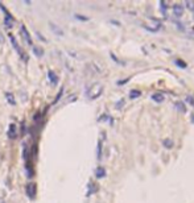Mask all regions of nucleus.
Returning <instances> with one entry per match:
<instances>
[{
  "instance_id": "nucleus-1",
  "label": "nucleus",
  "mask_w": 194,
  "mask_h": 203,
  "mask_svg": "<svg viewBox=\"0 0 194 203\" xmlns=\"http://www.w3.org/2000/svg\"><path fill=\"white\" fill-rule=\"evenodd\" d=\"M102 92H103V84L94 83L87 88L86 94H87L89 99H96V98H99L102 95Z\"/></svg>"
},
{
  "instance_id": "nucleus-2",
  "label": "nucleus",
  "mask_w": 194,
  "mask_h": 203,
  "mask_svg": "<svg viewBox=\"0 0 194 203\" xmlns=\"http://www.w3.org/2000/svg\"><path fill=\"white\" fill-rule=\"evenodd\" d=\"M0 9L4 12V24H6V26L7 28H12V25H13V16L4 8V5L1 3H0Z\"/></svg>"
},
{
  "instance_id": "nucleus-3",
  "label": "nucleus",
  "mask_w": 194,
  "mask_h": 203,
  "mask_svg": "<svg viewBox=\"0 0 194 203\" xmlns=\"http://www.w3.org/2000/svg\"><path fill=\"white\" fill-rule=\"evenodd\" d=\"M20 33H21V37L28 45H32V38H30V34L28 32V29L25 28V25H21L20 26Z\"/></svg>"
},
{
  "instance_id": "nucleus-4",
  "label": "nucleus",
  "mask_w": 194,
  "mask_h": 203,
  "mask_svg": "<svg viewBox=\"0 0 194 203\" xmlns=\"http://www.w3.org/2000/svg\"><path fill=\"white\" fill-rule=\"evenodd\" d=\"M9 40H11V42H12V46L15 47V50H16L17 53H19L20 57H24V59H27V57H25L24 52H23V50L20 49V46H19V44H17V41H16V38H15L13 34H9Z\"/></svg>"
},
{
  "instance_id": "nucleus-5",
  "label": "nucleus",
  "mask_w": 194,
  "mask_h": 203,
  "mask_svg": "<svg viewBox=\"0 0 194 203\" xmlns=\"http://www.w3.org/2000/svg\"><path fill=\"white\" fill-rule=\"evenodd\" d=\"M27 194L29 198H35L36 195V185L33 183V182H29V183L27 185Z\"/></svg>"
},
{
  "instance_id": "nucleus-6",
  "label": "nucleus",
  "mask_w": 194,
  "mask_h": 203,
  "mask_svg": "<svg viewBox=\"0 0 194 203\" xmlns=\"http://www.w3.org/2000/svg\"><path fill=\"white\" fill-rule=\"evenodd\" d=\"M144 28H147L151 32H157L161 28V24H160V21H152V25H144Z\"/></svg>"
},
{
  "instance_id": "nucleus-7",
  "label": "nucleus",
  "mask_w": 194,
  "mask_h": 203,
  "mask_svg": "<svg viewBox=\"0 0 194 203\" xmlns=\"http://www.w3.org/2000/svg\"><path fill=\"white\" fill-rule=\"evenodd\" d=\"M173 13H174V16H177V17L182 16L183 15V7L181 4H174L173 5Z\"/></svg>"
},
{
  "instance_id": "nucleus-8",
  "label": "nucleus",
  "mask_w": 194,
  "mask_h": 203,
  "mask_svg": "<svg viewBox=\"0 0 194 203\" xmlns=\"http://www.w3.org/2000/svg\"><path fill=\"white\" fill-rule=\"evenodd\" d=\"M49 28L52 29V30L56 34H58V36H64V30H62L61 28H59L57 24H53V23H49Z\"/></svg>"
},
{
  "instance_id": "nucleus-9",
  "label": "nucleus",
  "mask_w": 194,
  "mask_h": 203,
  "mask_svg": "<svg viewBox=\"0 0 194 203\" xmlns=\"http://www.w3.org/2000/svg\"><path fill=\"white\" fill-rule=\"evenodd\" d=\"M17 136V132H16V125L15 124H11L8 128V137H11V139H16Z\"/></svg>"
},
{
  "instance_id": "nucleus-10",
  "label": "nucleus",
  "mask_w": 194,
  "mask_h": 203,
  "mask_svg": "<svg viewBox=\"0 0 194 203\" xmlns=\"http://www.w3.org/2000/svg\"><path fill=\"white\" fill-rule=\"evenodd\" d=\"M48 78H49V81H50L53 84H56L57 82H58V78H57L56 73H54V71H52V70L48 71Z\"/></svg>"
},
{
  "instance_id": "nucleus-11",
  "label": "nucleus",
  "mask_w": 194,
  "mask_h": 203,
  "mask_svg": "<svg viewBox=\"0 0 194 203\" xmlns=\"http://www.w3.org/2000/svg\"><path fill=\"white\" fill-rule=\"evenodd\" d=\"M174 107H176V110H178L180 112H186V105L183 104L182 102H176Z\"/></svg>"
},
{
  "instance_id": "nucleus-12",
  "label": "nucleus",
  "mask_w": 194,
  "mask_h": 203,
  "mask_svg": "<svg viewBox=\"0 0 194 203\" xmlns=\"http://www.w3.org/2000/svg\"><path fill=\"white\" fill-rule=\"evenodd\" d=\"M104 175H106V170H104V168H96V170H95V177L96 178H103Z\"/></svg>"
},
{
  "instance_id": "nucleus-13",
  "label": "nucleus",
  "mask_w": 194,
  "mask_h": 203,
  "mask_svg": "<svg viewBox=\"0 0 194 203\" xmlns=\"http://www.w3.org/2000/svg\"><path fill=\"white\" fill-rule=\"evenodd\" d=\"M152 99H153L154 102H157V103H161V102H164L165 96L162 94H153L152 95Z\"/></svg>"
},
{
  "instance_id": "nucleus-14",
  "label": "nucleus",
  "mask_w": 194,
  "mask_h": 203,
  "mask_svg": "<svg viewBox=\"0 0 194 203\" xmlns=\"http://www.w3.org/2000/svg\"><path fill=\"white\" fill-rule=\"evenodd\" d=\"M33 52H35V54L37 55V57H41V55L44 54V52H42V49H41L40 46H37V45H33Z\"/></svg>"
},
{
  "instance_id": "nucleus-15",
  "label": "nucleus",
  "mask_w": 194,
  "mask_h": 203,
  "mask_svg": "<svg viewBox=\"0 0 194 203\" xmlns=\"http://www.w3.org/2000/svg\"><path fill=\"white\" fill-rule=\"evenodd\" d=\"M6 96H7V100H8V103H9L11 105H15V104H16V100H15V98H13V95H12V94L7 92Z\"/></svg>"
},
{
  "instance_id": "nucleus-16",
  "label": "nucleus",
  "mask_w": 194,
  "mask_h": 203,
  "mask_svg": "<svg viewBox=\"0 0 194 203\" xmlns=\"http://www.w3.org/2000/svg\"><path fill=\"white\" fill-rule=\"evenodd\" d=\"M141 95V91H139V90H132V91L130 92V98L131 99H136V98H139Z\"/></svg>"
},
{
  "instance_id": "nucleus-17",
  "label": "nucleus",
  "mask_w": 194,
  "mask_h": 203,
  "mask_svg": "<svg viewBox=\"0 0 194 203\" xmlns=\"http://www.w3.org/2000/svg\"><path fill=\"white\" fill-rule=\"evenodd\" d=\"M183 5H185L189 11L194 12V1H185V3H183Z\"/></svg>"
},
{
  "instance_id": "nucleus-18",
  "label": "nucleus",
  "mask_w": 194,
  "mask_h": 203,
  "mask_svg": "<svg viewBox=\"0 0 194 203\" xmlns=\"http://www.w3.org/2000/svg\"><path fill=\"white\" fill-rule=\"evenodd\" d=\"M185 103H188L189 105H191V107H194V98L190 96V95H188L185 99Z\"/></svg>"
},
{
  "instance_id": "nucleus-19",
  "label": "nucleus",
  "mask_w": 194,
  "mask_h": 203,
  "mask_svg": "<svg viewBox=\"0 0 194 203\" xmlns=\"http://www.w3.org/2000/svg\"><path fill=\"white\" fill-rule=\"evenodd\" d=\"M164 145H165V148L170 149V148L173 146V141L172 140H169V139H166V140H164Z\"/></svg>"
},
{
  "instance_id": "nucleus-20",
  "label": "nucleus",
  "mask_w": 194,
  "mask_h": 203,
  "mask_svg": "<svg viewBox=\"0 0 194 203\" xmlns=\"http://www.w3.org/2000/svg\"><path fill=\"white\" fill-rule=\"evenodd\" d=\"M176 63H177V65L180 66V67H183V69H185L186 66H188L185 62H183V61H181V59H176Z\"/></svg>"
},
{
  "instance_id": "nucleus-21",
  "label": "nucleus",
  "mask_w": 194,
  "mask_h": 203,
  "mask_svg": "<svg viewBox=\"0 0 194 203\" xmlns=\"http://www.w3.org/2000/svg\"><path fill=\"white\" fill-rule=\"evenodd\" d=\"M122 104H124V100H120L119 103H116V108H122Z\"/></svg>"
},
{
  "instance_id": "nucleus-22",
  "label": "nucleus",
  "mask_w": 194,
  "mask_h": 203,
  "mask_svg": "<svg viewBox=\"0 0 194 203\" xmlns=\"http://www.w3.org/2000/svg\"><path fill=\"white\" fill-rule=\"evenodd\" d=\"M75 17L81 18V20H87V17H85V16H81V15H75Z\"/></svg>"
},
{
  "instance_id": "nucleus-23",
  "label": "nucleus",
  "mask_w": 194,
  "mask_h": 203,
  "mask_svg": "<svg viewBox=\"0 0 194 203\" xmlns=\"http://www.w3.org/2000/svg\"><path fill=\"white\" fill-rule=\"evenodd\" d=\"M191 121L194 123V115H191Z\"/></svg>"
}]
</instances>
